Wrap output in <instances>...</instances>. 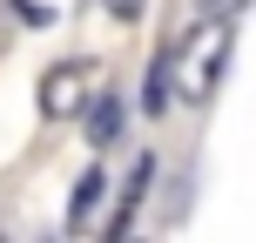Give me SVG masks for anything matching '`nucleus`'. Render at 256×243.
Instances as JSON below:
<instances>
[{"instance_id":"f257e3e1","label":"nucleus","mask_w":256,"mask_h":243,"mask_svg":"<svg viewBox=\"0 0 256 243\" xmlns=\"http://www.w3.org/2000/svg\"><path fill=\"white\" fill-rule=\"evenodd\" d=\"M230 54H236V27H230V14H209V21L196 27L176 54H168V68H176V95L202 108L209 95L222 88V75H230Z\"/></svg>"},{"instance_id":"f03ea898","label":"nucleus","mask_w":256,"mask_h":243,"mask_svg":"<svg viewBox=\"0 0 256 243\" xmlns=\"http://www.w3.org/2000/svg\"><path fill=\"white\" fill-rule=\"evenodd\" d=\"M94 95V61H54L40 75V115L48 122H74Z\"/></svg>"},{"instance_id":"7ed1b4c3","label":"nucleus","mask_w":256,"mask_h":243,"mask_svg":"<svg viewBox=\"0 0 256 243\" xmlns=\"http://www.w3.org/2000/svg\"><path fill=\"white\" fill-rule=\"evenodd\" d=\"M148 182H155V155H135V169H128V189H122V209L108 216V236H128L135 230V209H142V196H148Z\"/></svg>"},{"instance_id":"20e7f679","label":"nucleus","mask_w":256,"mask_h":243,"mask_svg":"<svg viewBox=\"0 0 256 243\" xmlns=\"http://www.w3.org/2000/svg\"><path fill=\"white\" fill-rule=\"evenodd\" d=\"M81 115H88V142H94V149H108V142L122 135V122H128V108H122V95H102V88H94V95H88V108H81Z\"/></svg>"},{"instance_id":"39448f33","label":"nucleus","mask_w":256,"mask_h":243,"mask_svg":"<svg viewBox=\"0 0 256 243\" xmlns=\"http://www.w3.org/2000/svg\"><path fill=\"white\" fill-rule=\"evenodd\" d=\"M108 196V176L102 169H81V182H74V203H68V230H88L94 223V203Z\"/></svg>"},{"instance_id":"423d86ee","label":"nucleus","mask_w":256,"mask_h":243,"mask_svg":"<svg viewBox=\"0 0 256 243\" xmlns=\"http://www.w3.org/2000/svg\"><path fill=\"white\" fill-rule=\"evenodd\" d=\"M236 7H250V0H202V14H230V21H236Z\"/></svg>"},{"instance_id":"0eeeda50","label":"nucleus","mask_w":256,"mask_h":243,"mask_svg":"<svg viewBox=\"0 0 256 243\" xmlns=\"http://www.w3.org/2000/svg\"><path fill=\"white\" fill-rule=\"evenodd\" d=\"M0 48H7V14H0Z\"/></svg>"}]
</instances>
